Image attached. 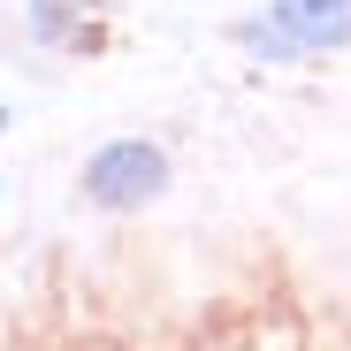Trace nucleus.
<instances>
[{"label": "nucleus", "mask_w": 351, "mask_h": 351, "mask_svg": "<svg viewBox=\"0 0 351 351\" xmlns=\"http://www.w3.org/2000/svg\"><path fill=\"white\" fill-rule=\"evenodd\" d=\"M160 184H168V168H160L153 145H107V153L84 168V191H92L99 206H145Z\"/></svg>", "instance_id": "nucleus-1"}, {"label": "nucleus", "mask_w": 351, "mask_h": 351, "mask_svg": "<svg viewBox=\"0 0 351 351\" xmlns=\"http://www.w3.org/2000/svg\"><path fill=\"white\" fill-rule=\"evenodd\" d=\"M275 23L298 46H343L351 38V0H275Z\"/></svg>", "instance_id": "nucleus-2"}]
</instances>
